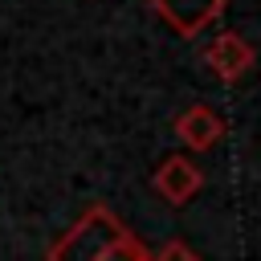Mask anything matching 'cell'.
<instances>
[{"mask_svg":"<svg viewBox=\"0 0 261 261\" xmlns=\"http://www.w3.org/2000/svg\"><path fill=\"white\" fill-rule=\"evenodd\" d=\"M122 232H126V224L106 204H94L49 245V261H98Z\"/></svg>","mask_w":261,"mask_h":261,"instance_id":"6da1fadb","label":"cell"},{"mask_svg":"<svg viewBox=\"0 0 261 261\" xmlns=\"http://www.w3.org/2000/svg\"><path fill=\"white\" fill-rule=\"evenodd\" d=\"M151 8L175 37H200L208 24L220 20L224 0H151Z\"/></svg>","mask_w":261,"mask_h":261,"instance_id":"7a4b0ae2","label":"cell"},{"mask_svg":"<svg viewBox=\"0 0 261 261\" xmlns=\"http://www.w3.org/2000/svg\"><path fill=\"white\" fill-rule=\"evenodd\" d=\"M151 188H155L167 204L184 208V204H188V200H196V192L204 188V171H200L188 155H171V159H163V163L155 167Z\"/></svg>","mask_w":261,"mask_h":261,"instance_id":"3957f363","label":"cell"},{"mask_svg":"<svg viewBox=\"0 0 261 261\" xmlns=\"http://www.w3.org/2000/svg\"><path fill=\"white\" fill-rule=\"evenodd\" d=\"M204 65L220 77V82H237L253 69V45L241 33H220L208 49H204Z\"/></svg>","mask_w":261,"mask_h":261,"instance_id":"277c9868","label":"cell"},{"mask_svg":"<svg viewBox=\"0 0 261 261\" xmlns=\"http://www.w3.org/2000/svg\"><path fill=\"white\" fill-rule=\"evenodd\" d=\"M171 130H175V139H179L184 147H192V151H212V147L224 139V118H220L212 106H188V110L175 114Z\"/></svg>","mask_w":261,"mask_h":261,"instance_id":"5b68a950","label":"cell"},{"mask_svg":"<svg viewBox=\"0 0 261 261\" xmlns=\"http://www.w3.org/2000/svg\"><path fill=\"white\" fill-rule=\"evenodd\" d=\"M98 261H147V249H143L130 232H122V237H118V241H114Z\"/></svg>","mask_w":261,"mask_h":261,"instance_id":"8992f818","label":"cell"},{"mask_svg":"<svg viewBox=\"0 0 261 261\" xmlns=\"http://www.w3.org/2000/svg\"><path fill=\"white\" fill-rule=\"evenodd\" d=\"M147 261H200V257H196L184 241H171V245H163V249H159L155 257H147Z\"/></svg>","mask_w":261,"mask_h":261,"instance_id":"52a82bcc","label":"cell"}]
</instances>
